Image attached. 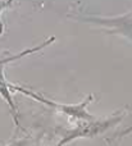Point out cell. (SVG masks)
I'll list each match as a JSON object with an SVG mask.
<instances>
[{
	"label": "cell",
	"instance_id": "cell-1",
	"mask_svg": "<svg viewBox=\"0 0 132 146\" xmlns=\"http://www.w3.org/2000/svg\"><path fill=\"white\" fill-rule=\"evenodd\" d=\"M9 87H12L13 90H15V91H19V92L25 94V95H27V96H31V98L35 99V100L40 101V103L45 104V105H48V106H51V108L56 109V110L62 111V113L67 114L68 117H72V118L81 119V121H86V122L96 121V117L91 115L86 109V106L89 105V103L92 100V98H94L92 95H89L86 100H84L82 103L72 105V104H58V103H55V101H50V100H48V99H45L44 96L32 92V91L27 90V88L22 87V86H17V85H13V83H9Z\"/></svg>",
	"mask_w": 132,
	"mask_h": 146
},
{
	"label": "cell",
	"instance_id": "cell-2",
	"mask_svg": "<svg viewBox=\"0 0 132 146\" xmlns=\"http://www.w3.org/2000/svg\"><path fill=\"white\" fill-rule=\"evenodd\" d=\"M119 121V118H107L104 121H94V122H89V124H86L85 127H78L76 128L73 132H69L66 136L62 139V141L58 144V146H64L66 144H68L69 141L78 137H91L98 135L99 132H103L105 129H108L109 127H112L114 123Z\"/></svg>",
	"mask_w": 132,
	"mask_h": 146
},
{
	"label": "cell",
	"instance_id": "cell-3",
	"mask_svg": "<svg viewBox=\"0 0 132 146\" xmlns=\"http://www.w3.org/2000/svg\"><path fill=\"white\" fill-rule=\"evenodd\" d=\"M0 96L7 101V104L9 105L10 110L13 113L15 123H18V118H17V108H15L14 100H13L12 95H10V87H9V82H7L4 76V67H0Z\"/></svg>",
	"mask_w": 132,
	"mask_h": 146
},
{
	"label": "cell",
	"instance_id": "cell-4",
	"mask_svg": "<svg viewBox=\"0 0 132 146\" xmlns=\"http://www.w3.org/2000/svg\"><path fill=\"white\" fill-rule=\"evenodd\" d=\"M54 41H55V37H50V38H48L46 41H44V42L41 44V45L36 46V48L27 49V50H23V51H21V53H18V54H14V55L7 56V58H0V67H5L8 63H10V62H13V60H17V59H19V58H23V56L28 55V54L37 53V51H40L41 49L46 48V46L50 45V44H51V42H54Z\"/></svg>",
	"mask_w": 132,
	"mask_h": 146
},
{
	"label": "cell",
	"instance_id": "cell-5",
	"mask_svg": "<svg viewBox=\"0 0 132 146\" xmlns=\"http://www.w3.org/2000/svg\"><path fill=\"white\" fill-rule=\"evenodd\" d=\"M12 4H13V1H0V14H1L3 10L9 8ZM3 30H4V27H3V23H1V21H0V35L3 33Z\"/></svg>",
	"mask_w": 132,
	"mask_h": 146
},
{
	"label": "cell",
	"instance_id": "cell-6",
	"mask_svg": "<svg viewBox=\"0 0 132 146\" xmlns=\"http://www.w3.org/2000/svg\"><path fill=\"white\" fill-rule=\"evenodd\" d=\"M8 146H26V140H21V141H13L12 144Z\"/></svg>",
	"mask_w": 132,
	"mask_h": 146
}]
</instances>
